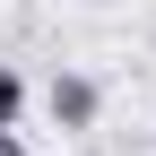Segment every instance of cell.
Returning <instances> with one entry per match:
<instances>
[{
	"instance_id": "obj_2",
	"label": "cell",
	"mask_w": 156,
	"mask_h": 156,
	"mask_svg": "<svg viewBox=\"0 0 156 156\" xmlns=\"http://www.w3.org/2000/svg\"><path fill=\"white\" fill-rule=\"evenodd\" d=\"M17 113H26V78L0 61V130H17Z\"/></svg>"
},
{
	"instance_id": "obj_3",
	"label": "cell",
	"mask_w": 156,
	"mask_h": 156,
	"mask_svg": "<svg viewBox=\"0 0 156 156\" xmlns=\"http://www.w3.org/2000/svg\"><path fill=\"white\" fill-rule=\"evenodd\" d=\"M0 156H26V147H17V139H9V130H0Z\"/></svg>"
},
{
	"instance_id": "obj_1",
	"label": "cell",
	"mask_w": 156,
	"mask_h": 156,
	"mask_svg": "<svg viewBox=\"0 0 156 156\" xmlns=\"http://www.w3.org/2000/svg\"><path fill=\"white\" fill-rule=\"evenodd\" d=\"M44 104H52V122H61V130H87V122H95V78L61 69V78L44 87Z\"/></svg>"
}]
</instances>
